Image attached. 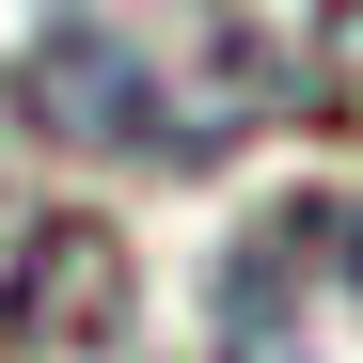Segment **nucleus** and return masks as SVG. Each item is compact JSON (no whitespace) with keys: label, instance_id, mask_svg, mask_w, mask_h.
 Returning <instances> with one entry per match:
<instances>
[{"label":"nucleus","instance_id":"1","mask_svg":"<svg viewBox=\"0 0 363 363\" xmlns=\"http://www.w3.org/2000/svg\"><path fill=\"white\" fill-rule=\"evenodd\" d=\"M32 127L79 158H143V174H206L237 127L269 111V48L221 0H48L32 32Z\"/></svg>","mask_w":363,"mask_h":363},{"label":"nucleus","instance_id":"2","mask_svg":"<svg viewBox=\"0 0 363 363\" xmlns=\"http://www.w3.org/2000/svg\"><path fill=\"white\" fill-rule=\"evenodd\" d=\"M111 316V237L79 206H16L0 190V363L16 347H79Z\"/></svg>","mask_w":363,"mask_h":363}]
</instances>
